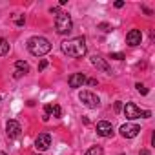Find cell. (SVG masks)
Returning <instances> with one entry per match:
<instances>
[{
	"instance_id": "2",
	"label": "cell",
	"mask_w": 155,
	"mask_h": 155,
	"mask_svg": "<svg viewBox=\"0 0 155 155\" xmlns=\"http://www.w3.org/2000/svg\"><path fill=\"white\" fill-rule=\"evenodd\" d=\"M28 49H29V53L35 55V57H44L46 53L51 51V44H49V40L44 38V37H31V38L28 40Z\"/></svg>"
},
{
	"instance_id": "23",
	"label": "cell",
	"mask_w": 155,
	"mask_h": 155,
	"mask_svg": "<svg viewBox=\"0 0 155 155\" xmlns=\"http://www.w3.org/2000/svg\"><path fill=\"white\" fill-rule=\"evenodd\" d=\"M44 111H46V115L49 117V115H51V104H46V108H44Z\"/></svg>"
},
{
	"instance_id": "26",
	"label": "cell",
	"mask_w": 155,
	"mask_h": 155,
	"mask_svg": "<svg viewBox=\"0 0 155 155\" xmlns=\"http://www.w3.org/2000/svg\"><path fill=\"white\" fill-rule=\"evenodd\" d=\"M24 73L22 71H18V69H15V79H20V77H22Z\"/></svg>"
},
{
	"instance_id": "25",
	"label": "cell",
	"mask_w": 155,
	"mask_h": 155,
	"mask_svg": "<svg viewBox=\"0 0 155 155\" xmlns=\"http://www.w3.org/2000/svg\"><path fill=\"white\" fill-rule=\"evenodd\" d=\"M90 86H97V79H90V81H86Z\"/></svg>"
},
{
	"instance_id": "13",
	"label": "cell",
	"mask_w": 155,
	"mask_h": 155,
	"mask_svg": "<svg viewBox=\"0 0 155 155\" xmlns=\"http://www.w3.org/2000/svg\"><path fill=\"white\" fill-rule=\"evenodd\" d=\"M9 53V42L6 38H0V57H4Z\"/></svg>"
},
{
	"instance_id": "18",
	"label": "cell",
	"mask_w": 155,
	"mask_h": 155,
	"mask_svg": "<svg viewBox=\"0 0 155 155\" xmlns=\"http://www.w3.org/2000/svg\"><path fill=\"white\" fill-rule=\"evenodd\" d=\"M15 22H17V26H24V22H26L24 15H15Z\"/></svg>"
},
{
	"instance_id": "8",
	"label": "cell",
	"mask_w": 155,
	"mask_h": 155,
	"mask_svg": "<svg viewBox=\"0 0 155 155\" xmlns=\"http://www.w3.org/2000/svg\"><path fill=\"white\" fill-rule=\"evenodd\" d=\"M126 42H128V46H131V48L139 46V44L142 42V33H140V29H130L128 35H126Z\"/></svg>"
},
{
	"instance_id": "9",
	"label": "cell",
	"mask_w": 155,
	"mask_h": 155,
	"mask_svg": "<svg viewBox=\"0 0 155 155\" xmlns=\"http://www.w3.org/2000/svg\"><path fill=\"white\" fill-rule=\"evenodd\" d=\"M91 64H93L97 69H101V71H104V73H108V75L113 73L111 68H110V64L106 62V58H102V57H99V55H93V57H91Z\"/></svg>"
},
{
	"instance_id": "30",
	"label": "cell",
	"mask_w": 155,
	"mask_h": 155,
	"mask_svg": "<svg viewBox=\"0 0 155 155\" xmlns=\"http://www.w3.org/2000/svg\"><path fill=\"white\" fill-rule=\"evenodd\" d=\"M0 101H2V95H0Z\"/></svg>"
},
{
	"instance_id": "10",
	"label": "cell",
	"mask_w": 155,
	"mask_h": 155,
	"mask_svg": "<svg viewBox=\"0 0 155 155\" xmlns=\"http://www.w3.org/2000/svg\"><path fill=\"white\" fill-rule=\"evenodd\" d=\"M6 133H8L9 139H17L22 133V128H20V124L17 120H8L6 122Z\"/></svg>"
},
{
	"instance_id": "12",
	"label": "cell",
	"mask_w": 155,
	"mask_h": 155,
	"mask_svg": "<svg viewBox=\"0 0 155 155\" xmlns=\"http://www.w3.org/2000/svg\"><path fill=\"white\" fill-rule=\"evenodd\" d=\"M111 133H113V126H111V122H108V120H101V122L97 124V135H101V137H111Z\"/></svg>"
},
{
	"instance_id": "14",
	"label": "cell",
	"mask_w": 155,
	"mask_h": 155,
	"mask_svg": "<svg viewBox=\"0 0 155 155\" xmlns=\"http://www.w3.org/2000/svg\"><path fill=\"white\" fill-rule=\"evenodd\" d=\"M15 69H18V71H22L24 75L29 71V66H28V62H24V60H18L17 64H15Z\"/></svg>"
},
{
	"instance_id": "15",
	"label": "cell",
	"mask_w": 155,
	"mask_h": 155,
	"mask_svg": "<svg viewBox=\"0 0 155 155\" xmlns=\"http://www.w3.org/2000/svg\"><path fill=\"white\" fill-rule=\"evenodd\" d=\"M104 153V150H102V146H91L84 155H102Z\"/></svg>"
},
{
	"instance_id": "19",
	"label": "cell",
	"mask_w": 155,
	"mask_h": 155,
	"mask_svg": "<svg viewBox=\"0 0 155 155\" xmlns=\"http://www.w3.org/2000/svg\"><path fill=\"white\" fill-rule=\"evenodd\" d=\"M99 29H102L104 33H110V31H111V26L106 24V22H102V24H99Z\"/></svg>"
},
{
	"instance_id": "22",
	"label": "cell",
	"mask_w": 155,
	"mask_h": 155,
	"mask_svg": "<svg viewBox=\"0 0 155 155\" xmlns=\"http://www.w3.org/2000/svg\"><path fill=\"white\" fill-rule=\"evenodd\" d=\"M120 110H122V102L117 101V102H115V111H120Z\"/></svg>"
},
{
	"instance_id": "4",
	"label": "cell",
	"mask_w": 155,
	"mask_h": 155,
	"mask_svg": "<svg viewBox=\"0 0 155 155\" xmlns=\"http://www.w3.org/2000/svg\"><path fill=\"white\" fill-rule=\"evenodd\" d=\"M71 28H73V22H71V17L68 15V13H58L57 17H55V29H57V33L58 35H68L69 31H71Z\"/></svg>"
},
{
	"instance_id": "20",
	"label": "cell",
	"mask_w": 155,
	"mask_h": 155,
	"mask_svg": "<svg viewBox=\"0 0 155 155\" xmlns=\"http://www.w3.org/2000/svg\"><path fill=\"white\" fill-rule=\"evenodd\" d=\"M110 58H115V60H122V58H124V55H122V53H111V55H110Z\"/></svg>"
},
{
	"instance_id": "17",
	"label": "cell",
	"mask_w": 155,
	"mask_h": 155,
	"mask_svg": "<svg viewBox=\"0 0 155 155\" xmlns=\"http://www.w3.org/2000/svg\"><path fill=\"white\" fill-rule=\"evenodd\" d=\"M135 88H137V91H139V93H142V95H148V88H146L144 84L137 82V84H135Z\"/></svg>"
},
{
	"instance_id": "3",
	"label": "cell",
	"mask_w": 155,
	"mask_h": 155,
	"mask_svg": "<svg viewBox=\"0 0 155 155\" xmlns=\"http://www.w3.org/2000/svg\"><path fill=\"white\" fill-rule=\"evenodd\" d=\"M122 110H124L126 119H130V120H135V119H150L151 117V111L150 110H140L133 102H126V106Z\"/></svg>"
},
{
	"instance_id": "11",
	"label": "cell",
	"mask_w": 155,
	"mask_h": 155,
	"mask_svg": "<svg viewBox=\"0 0 155 155\" xmlns=\"http://www.w3.org/2000/svg\"><path fill=\"white\" fill-rule=\"evenodd\" d=\"M86 81H88V79H86L84 73H73L69 79H68V84H69V88L77 90V88H82V84H84Z\"/></svg>"
},
{
	"instance_id": "16",
	"label": "cell",
	"mask_w": 155,
	"mask_h": 155,
	"mask_svg": "<svg viewBox=\"0 0 155 155\" xmlns=\"http://www.w3.org/2000/svg\"><path fill=\"white\" fill-rule=\"evenodd\" d=\"M51 115H53L55 119H58V117L62 115V108H60V106H57V104H55V106H51Z\"/></svg>"
},
{
	"instance_id": "24",
	"label": "cell",
	"mask_w": 155,
	"mask_h": 155,
	"mask_svg": "<svg viewBox=\"0 0 155 155\" xmlns=\"http://www.w3.org/2000/svg\"><path fill=\"white\" fill-rule=\"evenodd\" d=\"M122 6H124V2H122V0H117V2H115V8H117V9H120Z\"/></svg>"
},
{
	"instance_id": "21",
	"label": "cell",
	"mask_w": 155,
	"mask_h": 155,
	"mask_svg": "<svg viewBox=\"0 0 155 155\" xmlns=\"http://www.w3.org/2000/svg\"><path fill=\"white\" fill-rule=\"evenodd\" d=\"M46 68H48V60H46V58H42V60H40V64H38V71H42V69H46Z\"/></svg>"
},
{
	"instance_id": "5",
	"label": "cell",
	"mask_w": 155,
	"mask_h": 155,
	"mask_svg": "<svg viewBox=\"0 0 155 155\" xmlns=\"http://www.w3.org/2000/svg\"><path fill=\"white\" fill-rule=\"evenodd\" d=\"M79 99H81V102H82L86 108L95 110V108H99V106H101V99H99L95 93H91V91H81Z\"/></svg>"
},
{
	"instance_id": "27",
	"label": "cell",
	"mask_w": 155,
	"mask_h": 155,
	"mask_svg": "<svg viewBox=\"0 0 155 155\" xmlns=\"http://www.w3.org/2000/svg\"><path fill=\"white\" fill-rule=\"evenodd\" d=\"M142 11H144V13H146V15H151V9H148V8H146V6H142Z\"/></svg>"
},
{
	"instance_id": "29",
	"label": "cell",
	"mask_w": 155,
	"mask_h": 155,
	"mask_svg": "<svg viewBox=\"0 0 155 155\" xmlns=\"http://www.w3.org/2000/svg\"><path fill=\"white\" fill-rule=\"evenodd\" d=\"M0 155H8V153H6V151H0Z\"/></svg>"
},
{
	"instance_id": "7",
	"label": "cell",
	"mask_w": 155,
	"mask_h": 155,
	"mask_svg": "<svg viewBox=\"0 0 155 155\" xmlns=\"http://www.w3.org/2000/svg\"><path fill=\"white\" fill-rule=\"evenodd\" d=\"M51 146V135L49 133H38L37 140H35V148L38 151H46Z\"/></svg>"
},
{
	"instance_id": "1",
	"label": "cell",
	"mask_w": 155,
	"mask_h": 155,
	"mask_svg": "<svg viewBox=\"0 0 155 155\" xmlns=\"http://www.w3.org/2000/svg\"><path fill=\"white\" fill-rule=\"evenodd\" d=\"M60 49L64 55H68L69 58H81L88 53V46H86V38L84 37H75L69 40H64L60 44Z\"/></svg>"
},
{
	"instance_id": "6",
	"label": "cell",
	"mask_w": 155,
	"mask_h": 155,
	"mask_svg": "<svg viewBox=\"0 0 155 155\" xmlns=\"http://www.w3.org/2000/svg\"><path fill=\"white\" fill-rule=\"evenodd\" d=\"M139 133H140V128H139L137 124H133V122H126V124L120 126V135H122L124 139H133V137H137Z\"/></svg>"
},
{
	"instance_id": "28",
	"label": "cell",
	"mask_w": 155,
	"mask_h": 155,
	"mask_svg": "<svg viewBox=\"0 0 155 155\" xmlns=\"http://www.w3.org/2000/svg\"><path fill=\"white\" fill-rule=\"evenodd\" d=\"M139 155H150V151H148V150H140V153H139Z\"/></svg>"
}]
</instances>
